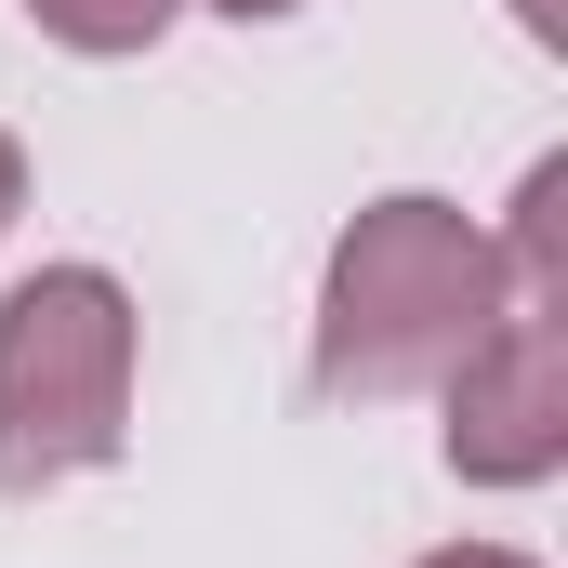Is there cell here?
Here are the masks:
<instances>
[{
  "instance_id": "5",
  "label": "cell",
  "mask_w": 568,
  "mask_h": 568,
  "mask_svg": "<svg viewBox=\"0 0 568 568\" xmlns=\"http://www.w3.org/2000/svg\"><path fill=\"white\" fill-rule=\"evenodd\" d=\"M436 568H516V556H489V542H476V556H436Z\"/></svg>"
},
{
  "instance_id": "3",
  "label": "cell",
  "mask_w": 568,
  "mask_h": 568,
  "mask_svg": "<svg viewBox=\"0 0 568 568\" xmlns=\"http://www.w3.org/2000/svg\"><path fill=\"white\" fill-rule=\"evenodd\" d=\"M449 463L463 476H542L556 463V331L529 317L516 344H503V371L449 410Z\"/></svg>"
},
{
  "instance_id": "4",
  "label": "cell",
  "mask_w": 568,
  "mask_h": 568,
  "mask_svg": "<svg viewBox=\"0 0 568 568\" xmlns=\"http://www.w3.org/2000/svg\"><path fill=\"white\" fill-rule=\"evenodd\" d=\"M53 40H80V53H133V40H159V13L172 0H27Z\"/></svg>"
},
{
  "instance_id": "7",
  "label": "cell",
  "mask_w": 568,
  "mask_h": 568,
  "mask_svg": "<svg viewBox=\"0 0 568 568\" xmlns=\"http://www.w3.org/2000/svg\"><path fill=\"white\" fill-rule=\"evenodd\" d=\"M225 13H291V0H225Z\"/></svg>"
},
{
  "instance_id": "2",
  "label": "cell",
  "mask_w": 568,
  "mask_h": 568,
  "mask_svg": "<svg viewBox=\"0 0 568 568\" xmlns=\"http://www.w3.org/2000/svg\"><path fill=\"white\" fill-rule=\"evenodd\" d=\"M476 331H489V252L436 199H384L331 278V384H410L436 344Z\"/></svg>"
},
{
  "instance_id": "6",
  "label": "cell",
  "mask_w": 568,
  "mask_h": 568,
  "mask_svg": "<svg viewBox=\"0 0 568 568\" xmlns=\"http://www.w3.org/2000/svg\"><path fill=\"white\" fill-rule=\"evenodd\" d=\"M0 225H13V145H0Z\"/></svg>"
},
{
  "instance_id": "1",
  "label": "cell",
  "mask_w": 568,
  "mask_h": 568,
  "mask_svg": "<svg viewBox=\"0 0 568 568\" xmlns=\"http://www.w3.org/2000/svg\"><path fill=\"white\" fill-rule=\"evenodd\" d=\"M106 449H120V291L93 265H53L0 304V476L40 489Z\"/></svg>"
}]
</instances>
